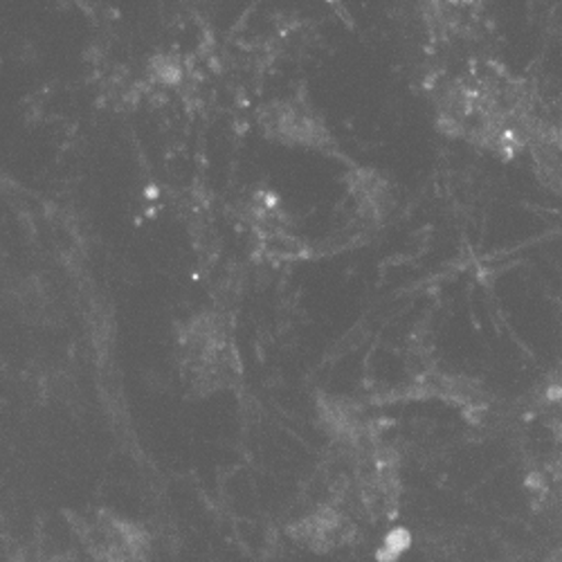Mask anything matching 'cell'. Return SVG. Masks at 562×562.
Here are the masks:
<instances>
[{
	"label": "cell",
	"mask_w": 562,
	"mask_h": 562,
	"mask_svg": "<svg viewBox=\"0 0 562 562\" xmlns=\"http://www.w3.org/2000/svg\"><path fill=\"white\" fill-rule=\"evenodd\" d=\"M178 369L184 387L201 398L237 385L239 353L221 319L199 317L184 326L178 342Z\"/></svg>",
	"instance_id": "obj_1"
},
{
	"label": "cell",
	"mask_w": 562,
	"mask_h": 562,
	"mask_svg": "<svg viewBox=\"0 0 562 562\" xmlns=\"http://www.w3.org/2000/svg\"><path fill=\"white\" fill-rule=\"evenodd\" d=\"M77 553L83 562H149V531L111 508H90L72 520Z\"/></svg>",
	"instance_id": "obj_2"
},
{
	"label": "cell",
	"mask_w": 562,
	"mask_h": 562,
	"mask_svg": "<svg viewBox=\"0 0 562 562\" xmlns=\"http://www.w3.org/2000/svg\"><path fill=\"white\" fill-rule=\"evenodd\" d=\"M291 538L311 551H331L349 540L347 515L334 506H317L291 525Z\"/></svg>",
	"instance_id": "obj_3"
}]
</instances>
